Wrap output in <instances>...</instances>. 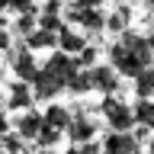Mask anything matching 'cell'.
<instances>
[{
    "mask_svg": "<svg viewBox=\"0 0 154 154\" xmlns=\"http://www.w3.org/2000/svg\"><path fill=\"white\" fill-rule=\"evenodd\" d=\"M100 3H103V0H74L71 7H100Z\"/></svg>",
    "mask_w": 154,
    "mask_h": 154,
    "instance_id": "21",
    "label": "cell"
},
{
    "mask_svg": "<svg viewBox=\"0 0 154 154\" xmlns=\"http://www.w3.org/2000/svg\"><path fill=\"white\" fill-rule=\"evenodd\" d=\"M109 64L119 71L122 77H138L141 71L154 64V48L148 42V35H138V32H122L109 45Z\"/></svg>",
    "mask_w": 154,
    "mask_h": 154,
    "instance_id": "2",
    "label": "cell"
},
{
    "mask_svg": "<svg viewBox=\"0 0 154 154\" xmlns=\"http://www.w3.org/2000/svg\"><path fill=\"white\" fill-rule=\"evenodd\" d=\"M135 93L138 100H154V64L135 77Z\"/></svg>",
    "mask_w": 154,
    "mask_h": 154,
    "instance_id": "16",
    "label": "cell"
},
{
    "mask_svg": "<svg viewBox=\"0 0 154 154\" xmlns=\"http://www.w3.org/2000/svg\"><path fill=\"white\" fill-rule=\"evenodd\" d=\"M77 61H80V67H93V61H96V48L93 45H87L80 55H77Z\"/></svg>",
    "mask_w": 154,
    "mask_h": 154,
    "instance_id": "19",
    "label": "cell"
},
{
    "mask_svg": "<svg viewBox=\"0 0 154 154\" xmlns=\"http://www.w3.org/2000/svg\"><path fill=\"white\" fill-rule=\"evenodd\" d=\"M7 42H10V38L3 35V32H0V48H7Z\"/></svg>",
    "mask_w": 154,
    "mask_h": 154,
    "instance_id": "24",
    "label": "cell"
},
{
    "mask_svg": "<svg viewBox=\"0 0 154 154\" xmlns=\"http://www.w3.org/2000/svg\"><path fill=\"white\" fill-rule=\"evenodd\" d=\"M93 135H96V122L87 112H74V119H71V125H67V138H71V144H90Z\"/></svg>",
    "mask_w": 154,
    "mask_h": 154,
    "instance_id": "8",
    "label": "cell"
},
{
    "mask_svg": "<svg viewBox=\"0 0 154 154\" xmlns=\"http://www.w3.org/2000/svg\"><path fill=\"white\" fill-rule=\"evenodd\" d=\"M148 42H151V48H154V26L148 29Z\"/></svg>",
    "mask_w": 154,
    "mask_h": 154,
    "instance_id": "23",
    "label": "cell"
},
{
    "mask_svg": "<svg viewBox=\"0 0 154 154\" xmlns=\"http://www.w3.org/2000/svg\"><path fill=\"white\" fill-rule=\"evenodd\" d=\"M64 16H67V23H77V26H84L87 32H103L106 19H109L100 7H67Z\"/></svg>",
    "mask_w": 154,
    "mask_h": 154,
    "instance_id": "5",
    "label": "cell"
},
{
    "mask_svg": "<svg viewBox=\"0 0 154 154\" xmlns=\"http://www.w3.org/2000/svg\"><path fill=\"white\" fill-rule=\"evenodd\" d=\"M128 26H132V10L128 7H116L112 13H109V19H106V29H112V32H128Z\"/></svg>",
    "mask_w": 154,
    "mask_h": 154,
    "instance_id": "14",
    "label": "cell"
},
{
    "mask_svg": "<svg viewBox=\"0 0 154 154\" xmlns=\"http://www.w3.org/2000/svg\"><path fill=\"white\" fill-rule=\"evenodd\" d=\"M100 112H103L106 125L112 128V132H132L135 128V106H128L125 100L119 96H103V103H100Z\"/></svg>",
    "mask_w": 154,
    "mask_h": 154,
    "instance_id": "3",
    "label": "cell"
},
{
    "mask_svg": "<svg viewBox=\"0 0 154 154\" xmlns=\"http://www.w3.org/2000/svg\"><path fill=\"white\" fill-rule=\"evenodd\" d=\"M45 128V116L35 112V109H26L23 116H16V135L19 141H35Z\"/></svg>",
    "mask_w": 154,
    "mask_h": 154,
    "instance_id": "7",
    "label": "cell"
},
{
    "mask_svg": "<svg viewBox=\"0 0 154 154\" xmlns=\"http://www.w3.org/2000/svg\"><path fill=\"white\" fill-rule=\"evenodd\" d=\"M0 154H10V151H7V148H0Z\"/></svg>",
    "mask_w": 154,
    "mask_h": 154,
    "instance_id": "27",
    "label": "cell"
},
{
    "mask_svg": "<svg viewBox=\"0 0 154 154\" xmlns=\"http://www.w3.org/2000/svg\"><path fill=\"white\" fill-rule=\"evenodd\" d=\"M148 154H154V138H151V141H148Z\"/></svg>",
    "mask_w": 154,
    "mask_h": 154,
    "instance_id": "26",
    "label": "cell"
},
{
    "mask_svg": "<svg viewBox=\"0 0 154 154\" xmlns=\"http://www.w3.org/2000/svg\"><path fill=\"white\" fill-rule=\"evenodd\" d=\"M10 10H16V16L19 13H35V3H32V0H13Z\"/></svg>",
    "mask_w": 154,
    "mask_h": 154,
    "instance_id": "20",
    "label": "cell"
},
{
    "mask_svg": "<svg viewBox=\"0 0 154 154\" xmlns=\"http://www.w3.org/2000/svg\"><path fill=\"white\" fill-rule=\"evenodd\" d=\"M135 106V125L138 128H154V100H138Z\"/></svg>",
    "mask_w": 154,
    "mask_h": 154,
    "instance_id": "15",
    "label": "cell"
},
{
    "mask_svg": "<svg viewBox=\"0 0 154 154\" xmlns=\"http://www.w3.org/2000/svg\"><path fill=\"white\" fill-rule=\"evenodd\" d=\"M58 48L67 51V55H80V51L87 48V38L80 35V32H74L71 26H64L61 32H58Z\"/></svg>",
    "mask_w": 154,
    "mask_h": 154,
    "instance_id": "12",
    "label": "cell"
},
{
    "mask_svg": "<svg viewBox=\"0 0 154 154\" xmlns=\"http://www.w3.org/2000/svg\"><path fill=\"white\" fill-rule=\"evenodd\" d=\"M84 71L90 74V87H93L96 93H103V96L119 93V87H122V74H119L112 64H93V67H84Z\"/></svg>",
    "mask_w": 154,
    "mask_h": 154,
    "instance_id": "4",
    "label": "cell"
},
{
    "mask_svg": "<svg viewBox=\"0 0 154 154\" xmlns=\"http://www.w3.org/2000/svg\"><path fill=\"white\" fill-rule=\"evenodd\" d=\"M103 154H141V138L132 132H109L103 138Z\"/></svg>",
    "mask_w": 154,
    "mask_h": 154,
    "instance_id": "6",
    "label": "cell"
},
{
    "mask_svg": "<svg viewBox=\"0 0 154 154\" xmlns=\"http://www.w3.org/2000/svg\"><path fill=\"white\" fill-rule=\"evenodd\" d=\"M10 3H13V0H0V10H7V7H10Z\"/></svg>",
    "mask_w": 154,
    "mask_h": 154,
    "instance_id": "25",
    "label": "cell"
},
{
    "mask_svg": "<svg viewBox=\"0 0 154 154\" xmlns=\"http://www.w3.org/2000/svg\"><path fill=\"white\" fill-rule=\"evenodd\" d=\"M26 48H32V51L58 48V32H55V29H45V26H38L35 32H29V35H26Z\"/></svg>",
    "mask_w": 154,
    "mask_h": 154,
    "instance_id": "11",
    "label": "cell"
},
{
    "mask_svg": "<svg viewBox=\"0 0 154 154\" xmlns=\"http://www.w3.org/2000/svg\"><path fill=\"white\" fill-rule=\"evenodd\" d=\"M10 64H13V71H16V80H26V84H32L35 74H38V64L32 61V48L13 51V55H10Z\"/></svg>",
    "mask_w": 154,
    "mask_h": 154,
    "instance_id": "9",
    "label": "cell"
},
{
    "mask_svg": "<svg viewBox=\"0 0 154 154\" xmlns=\"http://www.w3.org/2000/svg\"><path fill=\"white\" fill-rule=\"evenodd\" d=\"M71 119H74V112H71L67 106H58V103H51V106L45 109V122H48V125H55V128H61V132H67Z\"/></svg>",
    "mask_w": 154,
    "mask_h": 154,
    "instance_id": "13",
    "label": "cell"
},
{
    "mask_svg": "<svg viewBox=\"0 0 154 154\" xmlns=\"http://www.w3.org/2000/svg\"><path fill=\"white\" fill-rule=\"evenodd\" d=\"M32 103H35V90H32V84H26V80H16V84L10 87V96H7V106L10 109H32Z\"/></svg>",
    "mask_w": 154,
    "mask_h": 154,
    "instance_id": "10",
    "label": "cell"
},
{
    "mask_svg": "<svg viewBox=\"0 0 154 154\" xmlns=\"http://www.w3.org/2000/svg\"><path fill=\"white\" fill-rule=\"evenodd\" d=\"M58 138H61V128H55V125L45 122V128H42V135L35 138V144H38V148H55Z\"/></svg>",
    "mask_w": 154,
    "mask_h": 154,
    "instance_id": "18",
    "label": "cell"
},
{
    "mask_svg": "<svg viewBox=\"0 0 154 154\" xmlns=\"http://www.w3.org/2000/svg\"><path fill=\"white\" fill-rule=\"evenodd\" d=\"M32 154H55L51 148H38V151H32Z\"/></svg>",
    "mask_w": 154,
    "mask_h": 154,
    "instance_id": "22",
    "label": "cell"
},
{
    "mask_svg": "<svg viewBox=\"0 0 154 154\" xmlns=\"http://www.w3.org/2000/svg\"><path fill=\"white\" fill-rule=\"evenodd\" d=\"M13 29H16L19 35H29V32H35V29H38V13H19L16 23H13Z\"/></svg>",
    "mask_w": 154,
    "mask_h": 154,
    "instance_id": "17",
    "label": "cell"
},
{
    "mask_svg": "<svg viewBox=\"0 0 154 154\" xmlns=\"http://www.w3.org/2000/svg\"><path fill=\"white\" fill-rule=\"evenodd\" d=\"M80 71H84V67H80L77 55H67V51H61V48H58L55 55H51L45 64L38 67L35 80H32L35 100H55L58 93L71 90V80H74Z\"/></svg>",
    "mask_w": 154,
    "mask_h": 154,
    "instance_id": "1",
    "label": "cell"
}]
</instances>
